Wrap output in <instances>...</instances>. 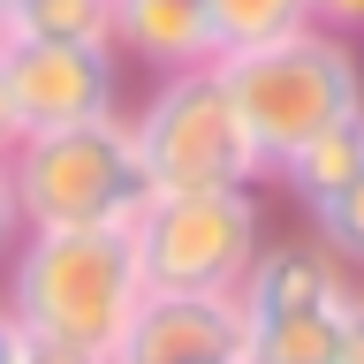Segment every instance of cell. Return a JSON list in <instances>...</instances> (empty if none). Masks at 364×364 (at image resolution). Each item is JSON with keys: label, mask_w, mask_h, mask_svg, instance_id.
Listing matches in <instances>:
<instances>
[{"label": "cell", "mask_w": 364, "mask_h": 364, "mask_svg": "<svg viewBox=\"0 0 364 364\" xmlns=\"http://www.w3.org/2000/svg\"><path fill=\"white\" fill-rule=\"evenodd\" d=\"M8 266V311L23 334L46 341H84V349H114L122 318L144 296V266H136L129 228H23Z\"/></svg>", "instance_id": "cell-1"}, {"label": "cell", "mask_w": 364, "mask_h": 364, "mask_svg": "<svg viewBox=\"0 0 364 364\" xmlns=\"http://www.w3.org/2000/svg\"><path fill=\"white\" fill-rule=\"evenodd\" d=\"M213 68H220V84L235 99V114H243L266 175H273V159H289L296 144H311V136L341 129V122H364V68H357V46L341 31L304 23L289 38L228 53Z\"/></svg>", "instance_id": "cell-2"}, {"label": "cell", "mask_w": 364, "mask_h": 364, "mask_svg": "<svg viewBox=\"0 0 364 364\" xmlns=\"http://www.w3.org/2000/svg\"><path fill=\"white\" fill-rule=\"evenodd\" d=\"M243 364H364V296L357 266L326 243L258 250L235 289Z\"/></svg>", "instance_id": "cell-3"}, {"label": "cell", "mask_w": 364, "mask_h": 364, "mask_svg": "<svg viewBox=\"0 0 364 364\" xmlns=\"http://www.w3.org/2000/svg\"><path fill=\"white\" fill-rule=\"evenodd\" d=\"M8 175H16L23 228H136V213L152 205V175L129 136V114L16 136Z\"/></svg>", "instance_id": "cell-4"}, {"label": "cell", "mask_w": 364, "mask_h": 364, "mask_svg": "<svg viewBox=\"0 0 364 364\" xmlns=\"http://www.w3.org/2000/svg\"><path fill=\"white\" fill-rule=\"evenodd\" d=\"M129 136L144 152L152 190H258L266 182V159H258L213 61L152 76L144 107L129 114Z\"/></svg>", "instance_id": "cell-5"}, {"label": "cell", "mask_w": 364, "mask_h": 364, "mask_svg": "<svg viewBox=\"0 0 364 364\" xmlns=\"http://www.w3.org/2000/svg\"><path fill=\"white\" fill-rule=\"evenodd\" d=\"M129 235L144 289L235 296L250 258L266 250V205L258 190H152Z\"/></svg>", "instance_id": "cell-6"}, {"label": "cell", "mask_w": 364, "mask_h": 364, "mask_svg": "<svg viewBox=\"0 0 364 364\" xmlns=\"http://www.w3.org/2000/svg\"><path fill=\"white\" fill-rule=\"evenodd\" d=\"M0 76H8V122H16V136L122 114V53L107 38H84V46L0 38Z\"/></svg>", "instance_id": "cell-7"}, {"label": "cell", "mask_w": 364, "mask_h": 364, "mask_svg": "<svg viewBox=\"0 0 364 364\" xmlns=\"http://www.w3.org/2000/svg\"><path fill=\"white\" fill-rule=\"evenodd\" d=\"M235 357H243L235 296H190V289H144L107 349V364H235Z\"/></svg>", "instance_id": "cell-8"}, {"label": "cell", "mask_w": 364, "mask_h": 364, "mask_svg": "<svg viewBox=\"0 0 364 364\" xmlns=\"http://www.w3.org/2000/svg\"><path fill=\"white\" fill-rule=\"evenodd\" d=\"M273 182H289V198L304 205L318 243L357 266V250H364V122H341V129L296 144L289 159H273Z\"/></svg>", "instance_id": "cell-9"}, {"label": "cell", "mask_w": 364, "mask_h": 364, "mask_svg": "<svg viewBox=\"0 0 364 364\" xmlns=\"http://www.w3.org/2000/svg\"><path fill=\"white\" fill-rule=\"evenodd\" d=\"M107 46L122 53V68L175 76L213 61V23L205 0H107Z\"/></svg>", "instance_id": "cell-10"}, {"label": "cell", "mask_w": 364, "mask_h": 364, "mask_svg": "<svg viewBox=\"0 0 364 364\" xmlns=\"http://www.w3.org/2000/svg\"><path fill=\"white\" fill-rule=\"evenodd\" d=\"M205 23H213V61H228V53L304 31L311 16H304V0H205Z\"/></svg>", "instance_id": "cell-11"}, {"label": "cell", "mask_w": 364, "mask_h": 364, "mask_svg": "<svg viewBox=\"0 0 364 364\" xmlns=\"http://www.w3.org/2000/svg\"><path fill=\"white\" fill-rule=\"evenodd\" d=\"M0 38H46V46L107 38V0H0Z\"/></svg>", "instance_id": "cell-12"}, {"label": "cell", "mask_w": 364, "mask_h": 364, "mask_svg": "<svg viewBox=\"0 0 364 364\" xmlns=\"http://www.w3.org/2000/svg\"><path fill=\"white\" fill-rule=\"evenodd\" d=\"M16 364H107V349H84V341H46V334H23V357Z\"/></svg>", "instance_id": "cell-13"}, {"label": "cell", "mask_w": 364, "mask_h": 364, "mask_svg": "<svg viewBox=\"0 0 364 364\" xmlns=\"http://www.w3.org/2000/svg\"><path fill=\"white\" fill-rule=\"evenodd\" d=\"M304 16H311L318 31H341V38H349L364 23V0H304Z\"/></svg>", "instance_id": "cell-14"}, {"label": "cell", "mask_w": 364, "mask_h": 364, "mask_svg": "<svg viewBox=\"0 0 364 364\" xmlns=\"http://www.w3.org/2000/svg\"><path fill=\"white\" fill-rule=\"evenodd\" d=\"M23 235V205H16V175H8V152H0V258L16 250Z\"/></svg>", "instance_id": "cell-15"}, {"label": "cell", "mask_w": 364, "mask_h": 364, "mask_svg": "<svg viewBox=\"0 0 364 364\" xmlns=\"http://www.w3.org/2000/svg\"><path fill=\"white\" fill-rule=\"evenodd\" d=\"M23 357V326H16V311L0 304V364H16Z\"/></svg>", "instance_id": "cell-16"}, {"label": "cell", "mask_w": 364, "mask_h": 364, "mask_svg": "<svg viewBox=\"0 0 364 364\" xmlns=\"http://www.w3.org/2000/svg\"><path fill=\"white\" fill-rule=\"evenodd\" d=\"M16 144V122H8V76H0V152Z\"/></svg>", "instance_id": "cell-17"}, {"label": "cell", "mask_w": 364, "mask_h": 364, "mask_svg": "<svg viewBox=\"0 0 364 364\" xmlns=\"http://www.w3.org/2000/svg\"><path fill=\"white\" fill-rule=\"evenodd\" d=\"M235 364H243V357H235Z\"/></svg>", "instance_id": "cell-18"}]
</instances>
